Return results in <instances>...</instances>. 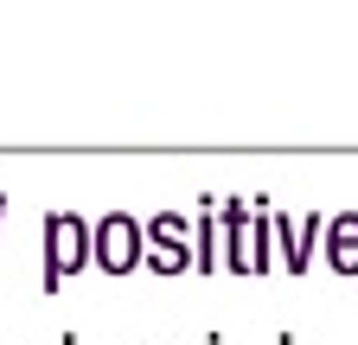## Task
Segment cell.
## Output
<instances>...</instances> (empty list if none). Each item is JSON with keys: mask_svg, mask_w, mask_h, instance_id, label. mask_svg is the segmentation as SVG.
I'll use <instances>...</instances> for the list:
<instances>
[{"mask_svg": "<svg viewBox=\"0 0 358 345\" xmlns=\"http://www.w3.org/2000/svg\"><path fill=\"white\" fill-rule=\"evenodd\" d=\"M96 256H103V269L109 275H122V269H134L141 263V230H134V218H103V230H96Z\"/></svg>", "mask_w": 358, "mask_h": 345, "instance_id": "1", "label": "cell"}, {"mask_svg": "<svg viewBox=\"0 0 358 345\" xmlns=\"http://www.w3.org/2000/svg\"><path fill=\"white\" fill-rule=\"evenodd\" d=\"M327 243H333V269L358 275V211H345V218H333Z\"/></svg>", "mask_w": 358, "mask_h": 345, "instance_id": "3", "label": "cell"}, {"mask_svg": "<svg viewBox=\"0 0 358 345\" xmlns=\"http://www.w3.org/2000/svg\"><path fill=\"white\" fill-rule=\"evenodd\" d=\"M83 256H90V230H83L77 218H52V288H58L71 269H83Z\"/></svg>", "mask_w": 358, "mask_h": 345, "instance_id": "2", "label": "cell"}, {"mask_svg": "<svg viewBox=\"0 0 358 345\" xmlns=\"http://www.w3.org/2000/svg\"><path fill=\"white\" fill-rule=\"evenodd\" d=\"M179 230H186V224H179V218H160L148 237L160 243V269H179V263H186V249H179Z\"/></svg>", "mask_w": 358, "mask_h": 345, "instance_id": "4", "label": "cell"}]
</instances>
